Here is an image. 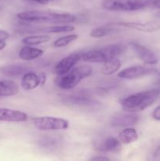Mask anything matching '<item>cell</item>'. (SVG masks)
<instances>
[{
  "label": "cell",
  "instance_id": "35",
  "mask_svg": "<svg viewBox=\"0 0 160 161\" xmlns=\"http://www.w3.org/2000/svg\"><path fill=\"white\" fill-rule=\"evenodd\" d=\"M50 1H53V0H49V2H50Z\"/></svg>",
  "mask_w": 160,
  "mask_h": 161
},
{
  "label": "cell",
  "instance_id": "31",
  "mask_svg": "<svg viewBox=\"0 0 160 161\" xmlns=\"http://www.w3.org/2000/svg\"><path fill=\"white\" fill-rule=\"evenodd\" d=\"M31 1L35 2V3H38L42 5H46L49 3V0H31Z\"/></svg>",
  "mask_w": 160,
  "mask_h": 161
},
{
  "label": "cell",
  "instance_id": "24",
  "mask_svg": "<svg viewBox=\"0 0 160 161\" xmlns=\"http://www.w3.org/2000/svg\"><path fill=\"white\" fill-rule=\"evenodd\" d=\"M78 36L77 34H71L68 35V36H65L64 37H61L60 39L55 40L54 42H53V46L55 47H57V48L65 47V46L70 44L71 42L76 40L78 39Z\"/></svg>",
  "mask_w": 160,
  "mask_h": 161
},
{
  "label": "cell",
  "instance_id": "23",
  "mask_svg": "<svg viewBox=\"0 0 160 161\" xmlns=\"http://www.w3.org/2000/svg\"><path fill=\"white\" fill-rule=\"evenodd\" d=\"M75 28L72 25H56V26H50L48 28H42V31L46 33H61V32H70L74 31Z\"/></svg>",
  "mask_w": 160,
  "mask_h": 161
},
{
  "label": "cell",
  "instance_id": "2",
  "mask_svg": "<svg viewBox=\"0 0 160 161\" xmlns=\"http://www.w3.org/2000/svg\"><path fill=\"white\" fill-rule=\"evenodd\" d=\"M17 18L22 21L35 22V23L64 24L75 21V17L70 14H58L51 11L31 10L21 12L17 15Z\"/></svg>",
  "mask_w": 160,
  "mask_h": 161
},
{
  "label": "cell",
  "instance_id": "6",
  "mask_svg": "<svg viewBox=\"0 0 160 161\" xmlns=\"http://www.w3.org/2000/svg\"><path fill=\"white\" fill-rule=\"evenodd\" d=\"M132 50H133L137 58L142 61L144 64L153 65L158 63V60L155 53L145 46L140 44L136 42H132L130 43Z\"/></svg>",
  "mask_w": 160,
  "mask_h": 161
},
{
  "label": "cell",
  "instance_id": "21",
  "mask_svg": "<svg viewBox=\"0 0 160 161\" xmlns=\"http://www.w3.org/2000/svg\"><path fill=\"white\" fill-rule=\"evenodd\" d=\"M50 40V37L47 35H39V36H30L24 38L22 42L27 46H35L45 43Z\"/></svg>",
  "mask_w": 160,
  "mask_h": 161
},
{
  "label": "cell",
  "instance_id": "32",
  "mask_svg": "<svg viewBox=\"0 0 160 161\" xmlns=\"http://www.w3.org/2000/svg\"><path fill=\"white\" fill-rule=\"evenodd\" d=\"M8 3V0H0V9H3Z\"/></svg>",
  "mask_w": 160,
  "mask_h": 161
},
{
  "label": "cell",
  "instance_id": "22",
  "mask_svg": "<svg viewBox=\"0 0 160 161\" xmlns=\"http://www.w3.org/2000/svg\"><path fill=\"white\" fill-rule=\"evenodd\" d=\"M102 149L104 152L116 153L121 149V142L113 137H110L105 140L104 143L102 146Z\"/></svg>",
  "mask_w": 160,
  "mask_h": 161
},
{
  "label": "cell",
  "instance_id": "7",
  "mask_svg": "<svg viewBox=\"0 0 160 161\" xmlns=\"http://www.w3.org/2000/svg\"><path fill=\"white\" fill-rule=\"evenodd\" d=\"M155 72V69L153 68L144 65H133L120 71L118 73V77L125 80H134V79L141 78Z\"/></svg>",
  "mask_w": 160,
  "mask_h": 161
},
{
  "label": "cell",
  "instance_id": "12",
  "mask_svg": "<svg viewBox=\"0 0 160 161\" xmlns=\"http://www.w3.org/2000/svg\"><path fill=\"white\" fill-rule=\"evenodd\" d=\"M138 119L139 116L135 113H120L111 118V125L113 127H128L136 124Z\"/></svg>",
  "mask_w": 160,
  "mask_h": 161
},
{
  "label": "cell",
  "instance_id": "3",
  "mask_svg": "<svg viewBox=\"0 0 160 161\" xmlns=\"http://www.w3.org/2000/svg\"><path fill=\"white\" fill-rule=\"evenodd\" d=\"M93 69L89 65H80L72 69L64 75H59L56 83L60 88L71 90L77 86L84 78H87L92 74Z\"/></svg>",
  "mask_w": 160,
  "mask_h": 161
},
{
  "label": "cell",
  "instance_id": "9",
  "mask_svg": "<svg viewBox=\"0 0 160 161\" xmlns=\"http://www.w3.org/2000/svg\"><path fill=\"white\" fill-rule=\"evenodd\" d=\"M117 25L123 26L125 28H131L136 31H142V32L152 33L158 31L160 29V25L158 22L148 21V22H136V21H123L119 22Z\"/></svg>",
  "mask_w": 160,
  "mask_h": 161
},
{
  "label": "cell",
  "instance_id": "29",
  "mask_svg": "<svg viewBox=\"0 0 160 161\" xmlns=\"http://www.w3.org/2000/svg\"><path fill=\"white\" fill-rule=\"evenodd\" d=\"M91 160H110V159L108 157H105V156H97V157H92L90 159Z\"/></svg>",
  "mask_w": 160,
  "mask_h": 161
},
{
  "label": "cell",
  "instance_id": "27",
  "mask_svg": "<svg viewBox=\"0 0 160 161\" xmlns=\"http://www.w3.org/2000/svg\"><path fill=\"white\" fill-rule=\"evenodd\" d=\"M152 117L155 119V120L160 121V105L157 108H155V110L152 113Z\"/></svg>",
  "mask_w": 160,
  "mask_h": 161
},
{
  "label": "cell",
  "instance_id": "14",
  "mask_svg": "<svg viewBox=\"0 0 160 161\" xmlns=\"http://www.w3.org/2000/svg\"><path fill=\"white\" fill-rule=\"evenodd\" d=\"M41 84V80L39 75H37L35 72H25L23 75L21 80V86L25 91H31L35 89L36 87Z\"/></svg>",
  "mask_w": 160,
  "mask_h": 161
},
{
  "label": "cell",
  "instance_id": "20",
  "mask_svg": "<svg viewBox=\"0 0 160 161\" xmlns=\"http://www.w3.org/2000/svg\"><path fill=\"white\" fill-rule=\"evenodd\" d=\"M103 50H104L108 59L110 60L123 53L126 50V47L122 43H115L103 47Z\"/></svg>",
  "mask_w": 160,
  "mask_h": 161
},
{
  "label": "cell",
  "instance_id": "36",
  "mask_svg": "<svg viewBox=\"0 0 160 161\" xmlns=\"http://www.w3.org/2000/svg\"><path fill=\"white\" fill-rule=\"evenodd\" d=\"M159 75H160V73H159Z\"/></svg>",
  "mask_w": 160,
  "mask_h": 161
},
{
  "label": "cell",
  "instance_id": "15",
  "mask_svg": "<svg viewBox=\"0 0 160 161\" xmlns=\"http://www.w3.org/2000/svg\"><path fill=\"white\" fill-rule=\"evenodd\" d=\"M43 53L44 51L41 49L31 47V46H26L20 49L19 51V57L24 61H32L42 57Z\"/></svg>",
  "mask_w": 160,
  "mask_h": 161
},
{
  "label": "cell",
  "instance_id": "30",
  "mask_svg": "<svg viewBox=\"0 0 160 161\" xmlns=\"http://www.w3.org/2000/svg\"><path fill=\"white\" fill-rule=\"evenodd\" d=\"M39 75V78H40L41 80V85L43 86L45 83V80H46V75H45V72H41Z\"/></svg>",
  "mask_w": 160,
  "mask_h": 161
},
{
  "label": "cell",
  "instance_id": "25",
  "mask_svg": "<svg viewBox=\"0 0 160 161\" xmlns=\"http://www.w3.org/2000/svg\"><path fill=\"white\" fill-rule=\"evenodd\" d=\"M113 30L114 29L108 27H98V28H93L90 31L89 35L93 38H102L112 32Z\"/></svg>",
  "mask_w": 160,
  "mask_h": 161
},
{
  "label": "cell",
  "instance_id": "26",
  "mask_svg": "<svg viewBox=\"0 0 160 161\" xmlns=\"http://www.w3.org/2000/svg\"><path fill=\"white\" fill-rule=\"evenodd\" d=\"M147 8L160 9V0H146Z\"/></svg>",
  "mask_w": 160,
  "mask_h": 161
},
{
  "label": "cell",
  "instance_id": "28",
  "mask_svg": "<svg viewBox=\"0 0 160 161\" xmlns=\"http://www.w3.org/2000/svg\"><path fill=\"white\" fill-rule=\"evenodd\" d=\"M9 37V35L6 31H0V41H6Z\"/></svg>",
  "mask_w": 160,
  "mask_h": 161
},
{
  "label": "cell",
  "instance_id": "13",
  "mask_svg": "<svg viewBox=\"0 0 160 161\" xmlns=\"http://www.w3.org/2000/svg\"><path fill=\"white\" fill-rule=\"evenodd\" d=\"M82 59L86 62L90 63H104L108 61V57L103 48L99 50H89L82 53Z\"/></svg>",
  "mask_w": 160,
  "mask_h": 161
},
{
  "label": "cell",
  "instance_id": "8",
  "mask_svg": "<svg viewBox=\"0 0 160 161\" xmlns=\"http://www.w3.org/2000/svg\"><path fill=\"white\" fill-rule=\"evenodd\" d=\"M82 59V53H72L61 59L54 68L55 73L57 75H62L70 72L74 66Z\"/></svg>",
  "mask_w": 160,
  "mask_h": 161
},
{
  "label": "cell",
  "instance_id": "5",
  "mask_svg": "<svg viewBox=\"0 0 160 161\" xmlns=\"http://www.w3.org/2000/svg\"><path fill=\"white\" fill-rule=\"evenodd\" d=\"M35 127L39 130H66L69 127V122L62 118L52 116H40L33 119Z\"/></svg>",
  "mask_w": 160,
  "mask_h": 161
},
{
  "label": "cell",
  "instance_id": "33",
  "mask_svg": "<svg viewBox=\"0 0 160 161\" xmlns=\"http://www.w3.org/2000/svg\"><path fill=\"white\" fill-rule=\"evenodd\" d=\"M6 43L5 41H0V50H3V49L6 47Z\"/></svg>",
  "mask_w": 160,
  "mask_h": 161
},
{
  "label": "cell",
  "instance_id": "18",
  "mask_svg": "<svg viewBox=\"0 0 160 161\" xmlns=\"http://www.w3.org/2000/svg\"><path fill=\"white\" fill-rule=\"evenodd\" d=\"M119 139L123 144H131L138 140L137 131L133 127H125L119 134Z\"/></svg>",
  "mask_w": 160,
  "mask_h": 161
},
{
  "label": "cell",
  "instance_id": "16",
  "mask_svg": "<svg viewBox=\"0 0 160 161\" xmlns=\"http://www.w3.org/2000/svg\"><path fill=\"white\" fill-rule=\"evenodd\" d=\"M19 91V86L13 80L0 81V97H10L16 95Z\"/></svg>",
  "mask_w": 160,
  "mask_h": 161
},
{
  "label": "cell",
  "instance_id": "10",
  "mask_svg": "<svg viewBox=\"0 0 160 161\" xmlns=\"http://www.w3.org/2000/svg\"><path fill=\"white\" fill-rule=\"evenodd\" d=\"M65 102L67 104L78 106H93L98 104V102L93 98L87 93H76L72 94L65 98Z\"/></svg>",
  "mask_w": 160,
  "mask_h": 161
},
{
  "label": "cell",
  "instance_id": "11",
  "mask_svg": "<svg viewBox=\"0 0 160 161\" xmlns=\"http://www.w3.org/2000/svg\"><path fill=\"white\" fill-rule=\"evenodd\" d=\"M28 116L24 112L10 108H0V121L3 122H26Z\"/></svg>",
  "mask_w": 160,
  "mask_h": 161
},
{
  "label": "cell",
  "instance_id": "19",
  "mask_svg": "<svg viewBox=\"0 0 160 161\" xmlns=\"http://www.w3.org/2000/svg\"><path fill=\"white\" fill-rule=\"evenodd\" d=\"M121 65L122 64L118 58H111V59L105 61L101 69V73L105 75H112L119 71V69L121 68Z\"/></svg>",
  "mask_w": 160,
  "mask_h": 161
},
{
  "label": "cell",
  "instance_id": "1",
  "mask_svg": "<svg viewBox=\"0 0 160 161\" xmlns=\"http://www.w3.org/2000/svg\"><path fill=\"white\" fill-rule=\"evenodd\" d=\"M160 96V89H151L131 94L121 101V106L125 113H136L150 107Z\"/></svg>",
  "mask_w": 160,
  "mask_h": 161
},
{
  "label": "cell",
  "instance_id": "4",
  "mask_svg": "<svg viewBox=\"0 0 160 161\" xmlns=\"http://www.w3.org/2000/svg\"><path fill=\"white\" fill-rule=\"evenodd\" d=\"M104 9L109 11H137L147 8L146 0H104Z\"/></svg>",
  "mask_w": 160,
  "mask_h": 161
},
{
  "label": "cell",
  "instance_id": "34",
  "mask_svg": "<svg viewBox=\"0 0 160 161\" xmlns=\"http://www.w3.org/2000/svg\"><path fill=\"white\" fill-rule=\"evenodd\" d=\"M157 15H158V17H160V9H159V10H158V14H157Z\"/></svg>",
  "mask_w": 160,
  "mask_h": 161
},
{
  "label": "cell",
  "instance_id": "17",
  "mask_svg": "<svg viewBox=\"0 0 160 161\" xmlns=\"http://www.w3.org/2000/svg\"><path fill=\"white\" fill-rule=\"evenodd\" d=\"M0 72L7 76H18L28 72V68L20 64H9L2 67L0 69Z\"/></svg>",
  "mask_w": 160,
  "mask_h": 161
}]
</instances>
